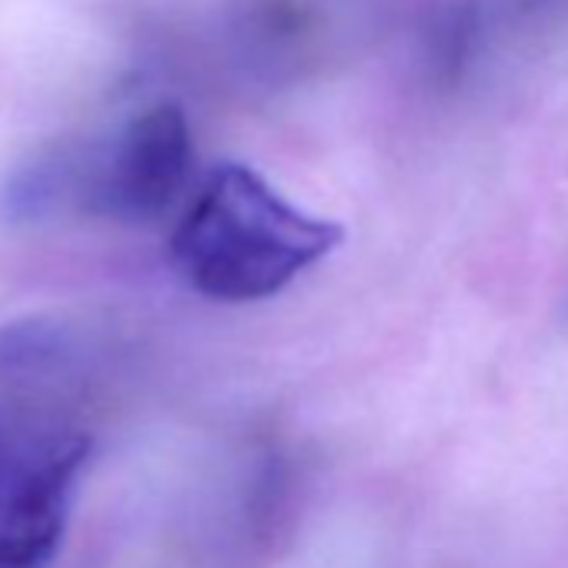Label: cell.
<instances>
[{"instance_id":"3957f363","label":"cell","mask_w":568,"mask_h":568,"mask_svg":"<svg viewBox=\"0 0 568 568\" xmlns=\"http://www.w3.org/2000/svg\"><path fill=\"white\" fill-rule=\"evenodd\" d=\"M91 438L54 418H0V568H48Z\"/></svg>"},{"instance_id":"7a4b0ae2","label":"cell","mask_w":568,"mask_h":568,"mask_svg":"<svg viewBox=\"0 0 568 568\" xmlns=\"http://www.w3.org/2000/svg\"><path fill=\"white\" fill-rule=\"evenodd\" d=\"M194 161L191 124L171 101L131 114L111 138L88 148H51L28 161L4 191L18 221L84 211L111 221H151L184 191Z\"/></svg>"},{"instance_id":"6da1fadb","label":"cell","mask_w":568,"mask_h":568,"mask_svg":"<svg viewBox=\"0 0 568 568\" xmlns=\"http://www.w3.org/2000/svg\"><path fill=\"white\" fill-rule=\"evenodd\" d=\"M342 224L308 214L244 164H217L171 234V261L211 302H261L328 257Z\"/></svg>"},{"instance_id":"277c9868","label":"cell","mask_w":568,"mask_h":568,"mask_svg":"<svg viewBox=\"0 0 568 568\" xmlns=\"http://www.w3.org/2000/svg\"><path fill=\"white\" fill-rule=\"evenodd\" d=\"M475 41H478V11L471 0H455V4H448L438 14L432 28L428 58H432L435 74L445 81H455L465 71L475 51Z\"/></svg>"},{"instance_id":"5b68a950","label":"cell","mask_w":568,"mask_h":568,"mask_svg":"<svg viewBox=\"0 0 568 568\" xmlns=\"http://www.w3.org/2000/svg\"><path fill=\"white\" fill-rule=\"evenodd\" d=\"M551 4H558V0H515V8L521 14H538V11H548Z\"/></svg>"}]
</instances>
